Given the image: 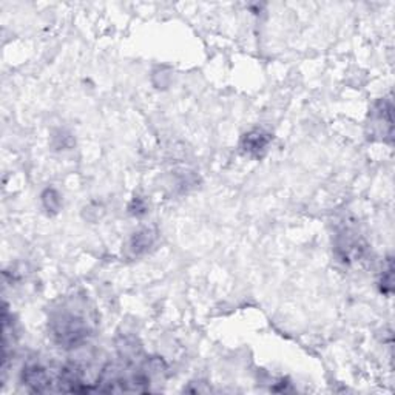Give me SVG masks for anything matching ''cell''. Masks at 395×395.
<instances>
[{"instance_id": "obj_1", "label": "cell", "mask_w": 395, "mask_h": 395, "mask_svg": "<svg viewBox=\"0 0 395 395\" xmlns=\"http://www.w3.org/2000/svg\"><path fill=\"white\" fill-rule=\"evenodd\" d=\"M93 321L86 306L80 301H65L53 312L50 318V331L56 343L64 347H76L90 336Z\"/></svg>"}, {"instance_id": "obj_2", "label": "cell", "mask_w": 395, "mask_h": 395, "mask_svg": "<svg viewBox=\"0 0 395 395\" xmlns=\"http://www.w3.org/2000/svg\"><path fill=\"white\" fill-rule=\"evenodd\" d=\"M24 381L37 392L51 391V377L46 369L39 365H30L24 369Z\"/></svg>"}, {"instance_id": "obj_3", "label": "cell", "mask_w": 395, "mask_h": 395, "mask_svg": "<svg viewBox=\"0 0 395 395\" xmlns=\"http://www.w3.org/2000/svg\"><path fill=\"white\" fill-rule=\"evenodd\" d=\"M267 144V138H264L261 135L259 131L257 133H250L246 138V150L247 151H259L263 150Z\"/></svg>"}]
</instances>
